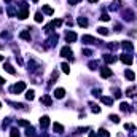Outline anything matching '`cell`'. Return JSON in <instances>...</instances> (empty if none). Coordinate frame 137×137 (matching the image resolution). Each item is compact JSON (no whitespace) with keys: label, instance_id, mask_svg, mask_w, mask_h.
Returning <instances> with one entry per match:
<instances>
[{"label":"cell","instance_id":"obj_1","mask_svg":"<svg viewBox=\"0 0 137 137\" xmlns=\"http://www.w3.org/2000/svg\"><path fill=\"white\" fill-rule=\"evenodd\" d=\"M26 89V83L24 81H19V83H16V85L11 88V91H13L14 94H19V93H22Z\"/></svg>","mask_w":137,"mask_h":137},{"label":"cell","instance_id":"obj_2","mask_svg":"<svg viewBox=\"0 0 137 137\" xmlns=\"http://www.w3.org/2000/svg\"><path fill=\"white\" fill-rule=\"evenodd\" d=\"M120 61H121V62H124L126 65H131V64H132V61H134V59H132V56H131L129 53H123V54L120 56Z\"/></svg>","mask_w":137,"mask_h":137},{"label":"cell","instance_id":"obj_3","mask_svg":"<svg viewBox=\"0 0 137 137\" xmlns=\"http://www.w3.org/2000/svg\"><path fill=\"white\" fill-rule=\"evenodd\" d=\"M18 18H19V19H26V18H27V5L26 3H22L21 10L18 11Z\"/></svg>","mask_w":137,"mask_h":137},{"label":"cell","instance_id":"obj_4","mask_svg":"<svg viewBox=\"0 0 137 137\" xmlns=\"http://www.w3.org/2000/svg\"><path fill=\"white\" fill-rule=\"evenodd\" d=\"M81 41H85V43H88V45L97 43V40L94 38V37H91V35H83V37H81Z\"/></svg>","mask_w":137,"mask_h":137},{"label":"cell","instance_id":"obj_5","mask_svg":"<svg viewBox=\"0 0 137 137\" xmlns=\"http://www.w3.org/2000/svg\"><path fill=\"white\" fill-rule=\"evenodd\" d=\"M61 56H62V57H69V59H72V50H70L69 46H64V48L61 50Z\"/></svg>","mask_w":137,"mask_h":137},{"label":"cell","instance_id":"obj_6","mask_svg":"<svg viewBox=\"0 0 137 137\" xmlns=\"http://www.w3.org/2000/svg\"><path fill=\"white\" fill-rule=\"evenodd\" d=\"M100 77L102 78H109V77H112V70L109 67H102L100 69Z\"/></svg>","mask_w":137,"mask_h":137},{"label":"cell","instance_id":"obj_7","mask_svg":"<svg viewBox=\"0 0 137 137\" xmlns=\"http://www.w3.org/2000/svg\"><path fill=\"white\" fill-rule=\"evenodd\" d=\"M64 94H65V89H62V88H57V89H54V97H57V99H62V97H64Z\"/></svg>","mask_w":137,"mask_h":137},{"label":"cell","instance_id":"obj_8","mask_svg":"<svg viewBox=\"0 0 137 137\" xmlns=\"http://www.w3.org/2000/svg\"><path fill=\"white\" fill-rule=\"evenodd\" d=\"M104 61L109 62V64H112V62H116L118 57H116V56H112V54H105V56H104Z\"/></svg>","mask_w":137,"mask_h":137},{"label":"cell","instance_id":"obj_9","mask_svg":"<svg viewBox=\"0 0 137 137\" xmlns=\"http://www.w3.org/2000/svg\"><path fill=\"white\" fill-rule=\"evenodd\" d=\"M48 124H50V118L48 116H41L40 118V126L41 128H48Z\"/></svg>","mask_w":137,"mask_h":137},{"label":"cell","instance_id":"obj_10","mask_svg":"<svg viewBox=\"0 0 137 137\" xmlns=\"http://www.w3.org/2000/svg\"><path fill=\"white\" fill-rule=\"evenodd\" d=\"M19 37L22 38V40H27V41H31V32H29V31H22L21 34H19Z\"/></svg>","mask_w":137,"mask_h":137},{"label":"cell","instance_id":"obj_11","mask_svg":"<svg viewBox=\"0 0 137 137\" xmlns=\"http://www.w3.org/2000/svg\"><path fill=\"white\" fill-rule=\"evenodd\" d=\"M77 38H78V37H77L75 32H67V35H65V40H67V41H75Z\"/></svg>","mask_w":137,"mask_h":137},{"label":"cell","instance_id":"obj_12","mask_svg":"<svg viewBox=\"0 0 137 137\" xmlns=\"http://www.w3.org/2000/svg\"><path fill=\"white\" fill-rule=\"evenodd\" d=\"M121 46H123V50H126V51H132V50H134V46H132L131 41H123Z\"/></svg>","mask_w":137,"mask_h":137},{"label":"cell","instance_id":"obj_13","mask_svg":"<svg viewBox=\"0 0 137 137\" xmlns=\"http://www.w3.org/2000/svg\"><path fill=\"white\" fill-rule=\"evenodd\" d=\"M53 129H54V132H57V134H62V132H64L62 124H59V123H54V124H53Z\"/></svg>","mask_w":137,"mask_h":137},{"label":"cell","instance_id":"obj_14","mask_svg":"<svg viewBox=\"0 0 137 137\" xmlns=\"http://www.w3.org/2000/svg\"><path fill=\"white\" fill-rule=\"evenodd\" d=\"M124 75H126V78H128L129 81H134V78H135V73L132 72V70H126Z\"/></svg>","mask_w":137,"mask_h":137},{"label":"cell","instance_id":"obj_15","mask_svg":"<svg viewBox=\"0 0 137 137\" xmlns=\"http://www.w3.org/2000/svg\"><path fill=\"white\" fill-rule=\"evenodd\" d=\"M41 104H45V105H51V97L50 96H43V97H41Z\"/></svg>","mask_w":137,"mask_h":137},{"label":"cell","instance_id":"obj_16","mask_svg":"<svg viewBox=\"0 0 137 137\" xmlns=\"http://www.w3.org/2000/svg\"><path fill=\"white\" fill-rule=\"evenodd\" d=\"M5 70H7L8 73H11V75H14V73H16V70L13 69V65H10V64H5Z\"/></svg>","mask_w":137,"mask_h":137},{"label":"cell","instance_id":"obj_17","mask_svg":"<svg viewBox=\"0 0 137 137\" xmlns=\"http://www.w3.org/2000/svg\"><path fill=\"white\" fill-rule=\"evenodd\" d=\"M100 100H102L104 104H107V105H112V104H113V99H112V97H107V96L100 97Z\"/></svg>","mask_w":137,"mask_h":137},{"label":"cell","instance_id":"obj_18","mask_svg":"<svg viewBox=\"0 0 137 137\" xmlns=\"http://www.w3.org/2000/svg\"><path fill=\"white\" fill-rule=\"evenodd\" d=\"M43 13H45V14H53L54 11H53V8L48 7V5H43Z\"/></svg>","mask_w":137,"mask_h":137},{"label":"cell","instance_id":"obj_19","mask_svg":"<svg viewBox=\"0 0 137 137\" xmlns=\"http://www.w3.org/2000/svg\"><path fill=\"white\" fill-rule=\"evenodd\" d=\"M61 69H62L64 73H69V72H70V67H69L67 62H62V64H61Z\"/></svg>","mask_w":137,"mask_h":137},{"label":"cell","instance_id":"obj_20","mask_svg":"<svg viewBox=\"0 0 137 137\" xmlns=\"http://www.w3.org/2000/svg\"><path fill=\"white\" fill-rule=\"evenodd\" d=\"M77 22H78L80 26H83V27H88V21H86V18H78V21H77Z\"/></svg>","mask_w":137,"mask_h":137},{"label":"cell","instance_id":"obj_21","mask_svg":"<svg viewBox=\"0 0 137 137\" xmlns=\"http://www.w3.org/2000/svg\"><path fill=\"white\" fill-rule=\"evenodd\" d=\"M88 67L91 69V70H94V69H97V67H99V62H97V61H91V62L88 64Z\"/></svg>","mask_w":137,"mask_h":137},{"label":"cell","instance_id":"obj_22","mask_svg":"<svg viewBox=\"0 0 137 137\" xmlns=\"http://www.w3.org/2000/svg\"><path fill=\"white\" fill-rule=\"evenodd\" d=\"M134 93H135V88H134V86H131V88L126 89V94H128V96H131V97L134 96Z\"/></svg>","mask_w":137,"mask_h":137},{"label":"cell","instance_id":"obj_23","mask_svg":"<svg viewBox=\"0 0 137 137\" xmlns=\"http://www.w3.org/2000/svg\"><path fill=\"white\" fill-rule=\"evenodd\" d=\"M34 94H35V93H34V91H32V89H29V91H27V93H26V97H27V99H29V100H32V99H34V97H35V96H34Z\"/></svg>","mask_w":137,"mask_h":137},{"label":"cell","instance_id":"obj_24","mask_svg":"<svg viewBox=\"0 0 137 137\" xmlns=\"http://www.w3.org/2000/svg\"><path fill=\"white\" fill-rule=\"evenodd\" d=\"M97 31H99L100 35H109V29H105V27H99Z\"/></svg>","mask_w":137,"mask_h":137},{"label":"cell","instance_id":"obj_25","mask_svg":"<svg viewBox=\"0 0 137 137\" xmlns=\"http://www.w3.org/2000/svg\"><path fill=\"white\" fill-rule=\"evenodd\" d=\"M99 135H100V137H110L109 131H105V129H100V131H99Z\"/></svg>","mask_w":137,"mask_h":137},{"label":"cell","instance_id":"obj_26","mask_svg":"<svg viewBox=\"0 0 137 137\" xmlns=\"http://www.w3.org/2000/svg\"><path fill=\"white\" fill-rule=\"evenodd\" d=\"M91 109H93V112H94V113H100L99 105H96V104H91Z\"/></svg>","mask_w":137,"mask_h":137},{"label":"cell","instance_id":"obj_27","mask_svg":"<svg viewBox=\"0 0 137 137\" xmlns=\"http://www.w3.org/2000/svg\"><path fill=\"white\" fill-rule=\"evenodd\" d=\"M10 137H19V131H18V129H11Z\"/></svg>","mask_w":137,"mask_h":137},{"label":"cell","instance_id":"obj_28","mask_svg":"<svg viewBox=\"0 0 137 137\" xmlns=\"http://www.w3.org/2000/svg\"><path fill=\"white\" fill-rule=\"evenodd\" d=\"M120 109H121L123 112H129V110H131V109H129V105H128V104H124V102L121 104V107H120Z\"/></svg>","mask_w":137,"mask_h":137},{"label":"cell","instance_id":"obj_29","mask_svg":"<svg viewBox=\"0 0 137 137\" xmlns=\"http://www.w3.org/2000/svg\"><path fill=\"white\" fill-rule=\"evenodd\" d=\"M35 21H37V22H41V21H43V16H41V13H37V14H35Z\"/></svg>","mask_w":137,"mask_h":137},{"label":"cell","instance_id":"obj_30","mask_svg":"<svg viewBox=\"0 0 137 137\" xmlns=\"http://www.w3.org/2000/svg\"><path fill=\"white\" fill-rule=\"evenodd\" d=\"M18 124H19V126H29V121H26V120H19V121H18Z\"/></svg>","mask_w":137,"mask_h":137},{"label":"cell","instance_id":"obj_31","mask_svg":"<svg viewBox=\"0 0 137 137\" xmlns=\"http://www.w3.org/2000/svg\"><path fill=\"white\" fill-rule=\"evenodd\" d=\"M110 120H112L113 123H118V121H120V118H118L116 115H110Z\"/></svg>","mask_w":137,"mask_h":137},{"label":"cell","instance_id":"obj_32","mask_svg":"<svg viewBox=\"0 0 137 137\" xmlns=\"http://www.w3.org/2000/svg\"><path fill=\"white\" fill-rule=\"evenodd\" d=\"M100 19H102V21H109V19H110V16H109V14H105V13H104L102 16H100Z\"/></svg>","mask_w":137,"mask_h":137},{"label":"cell","instance_id":"obj_33","mask_svg":"<svg viewBox=\"0 0 137 137\" xmlns=\"http://www.w3.org/2000/svg\"><path fill=\"white\" fill-rule=\"evenodd\" d=\"M89 137H99V135H97L96 132H91V134H89Z\"/></svg>","mask_w":137,"mask_h":137},{"label":"cell","instance_id":"obj_34","mask_svg":"<svg viewBox=\"0 0 137 137\" xmlns=\"http://www.w3.org/2000/svg\"><path fill=\"white\" fill-rule=\"evenodd\" d=\"M3 83H5V81H3V78H2V77H0V85H3Z\"/></svg>","mask_w":137,"mask_h":137},{"label":"cell","instance_id":"obj_35","mask_svg":"<svg viewBox=\"0 0 137 137\" xmlns=\"http://www.w3.org/2000/svg\"><path fill=\"white\" fill-rule=\"evenodd\" d=\"M97 2V0H89V3H96Z\"/></svg>","mask_w":137,"mask_h":137},{"label":"cell","instance_id":"obj_36","mask_svg":"<svg viewBox=\"0 0 137 137\" xmlns=\"http://www.w3.org/2000/svg\"><path fill=\"white\" fill-rule=\"evenodd\" d=\"M0 61H3V56L2 54H0Z\"/></svg>","mask_w":137,"mask_h":137},{"label":"cell","instance_id":"obj_37","mask_svg":"<svg viewBox=\"0 0 137 137\" xmlns=\"http://www.w3.org/2000/svg\"><path fill=\"white\" fill-rule=\"evenodd\" d=\"M40 137H48V135H46V134H43V135H40Z\"/></svg>","mask_w":137,"mask_h":137},{"label":"cell","instance_id":"obj_38","mask_svg":"<svg viewBox=\"0 0 137 137\" xmlns=\"http://www.w3.org/2000/svg\"><path fill=\"white\" fill-rule=\"evenodd\" d=\"M32 2H38V0H32Z\"/></svg>","mask_w":137,"mask_h":137},{"label":"cell","instance_id":"obj_39","mask_svg":"<svg viewBox=\"0 0 137 137\" xmlns=\"http://www.w3.org/2000/svg\"><path fill=\"white\" fill-rule=\"evenodd\" d=\"M0 107H2V104H0Z\"/></svg>","mask_w":137,"mask_h":137}]
</instances>
